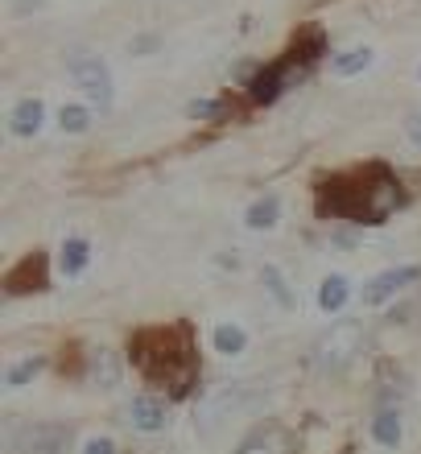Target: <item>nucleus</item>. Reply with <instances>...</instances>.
<instances>
[{"label":"nucleus","instance_id":"dca6fc26","mask_svg":"<svg viewBox=\"0 0 421 454\" xmlns=\"http://www.w3.org/2000/svg\"><path fill=\"white\" fill-rule=\"evenodd\" d=\"M285 91V67H269V71H261L248 83V96L256 99V104H273V99Z\"/></svg>","mask_w":421,"mask_h":454},{"label":"nucleus","instance_id":"9b49d317","mask_svg":"<svg viewBox=\"0 0 421 454\" xmlns=\"http://www.w3.org/2000/svg\"><path fill=\"white\" fill-rule=\"evenodd\" d=\"M372 438L376 446H385V450H397L405 442V421H401L397 409H380L372 418Z\"/></svg>","mask_w":421,"mask_h":454},{"label":"nucleus","instance_id":"4468645a","mask_svg":"<svg viewBox=\"0 0 421 454\" xmlns=\"http://www.w3.org/2000/svg\"><path fill=\"white\" fill-rule=\"evenodd\" d=\"M372 46H347L339 50L335 59H331V74H339V79H351V74H363L368 67H372Z\"/></svg>","mask_w":421,"mask_h":454},{"label":"nucleus","instance_id":"20e7f679","mask_svg":"<svg viewBox=\"0 0 421 454\" xmlns=\"http://www.w3.org/2000/svg\"><path fill=\"white\" fill-rule=\"evenodd\" d=\"M421 277L417 264H401V269H385V273H376L368 286L360 289V301L368 306V310H376V306H385V301H393L401 294V289H409L413 281Z\"/></svg>","mask_w":421,"mask_h":454},{"label":"nucleus","instance_id":"aec40b11","mask_svg":"<svg viewBox=\"0 0 421 454\" xmlns=\"http://www.w3.org/2000/svg\"><path fill=\"white\" fill-rule=\"evenodd\" d=\"M79 454H116V442H112L108 434H91V438H83Z\"/></svg>","mask_w":421,"mask_h":454},{"label":"nucleus","instance_id":"a211bd4d","mask_svg":"<svg viewBox=\"0 0 421 454\" xmlns=\"http://www.w3.org/2000/svg\"><path fill=\"white\" fill-rule=\"evenodd\" d=\"M261 286L273 294V301H277L281 310H293V306H298V298H293V289H289L285 273H281L277 264H265V269H261Z\"/></svg>","mask_w":421,"mask_h":454},{"label":"nucleus","instance_id":"f257e3e1","mask_svg":"<svg viewBox=\"0 0 421 454\" xmlns=\"http://www.w3.org/2000/svg\"><path fill=\"white\" fill-rule=\"evenodd\" d=\"M265 401H269V393L261 388V384H253V380L219 384L215 393L199 405V413H194V430L203 434V438H215L223 426H231L236 418H244V413L261 409Z\"/></svg>","mask_w":421,"mask_h":454},{"label":"nucleus","instance_id":"f03ea898","mask_svg":"<svg viewBox=\"0 0 421 454\" xmlns=\"http://www.w3.org/2000/svg\"><path fill=\"white\" fill-rule=\"evenodd\" d=\"M360 351H363V326L360 323H335L318 343H314V364H318V372L335 376V372L347 368Z\"/></svg>","mask_w":421,"mask_h":454},{"label":"nucleus","instance_id":"1a4fd4ad","mask_svg":"<svg viewBox=\"0 0 421 454\" xmlns=\"http://www.w3.org/2000/svg\"><path fill=\"white\" fill-rule=\"evenodd\" d=\"M87 264H91V244H87L83 236H66L58 248V273L66 277V281H74V277L87 273Z\"/></svg>","mask_w":421,"mask_h":454},{"label":"nucleus","instance_id":"412c9836","mask_svg":"<svg viewBox=\"0 0 421 454\" xmlns=\"http://www.w3.org/2000/svg\"><path fill=\"white\" fill-rule=\"evenodd\" d=\"M215 112H219L215 99H194L191 108H186V116H215Z\"/></svg>","mask_w":421,"mask_h":454},{"label":"nucleus","instance_id":"0eeeda50","mask_svg":"<svg viewBox=\"0 0 421 454\" xmlns=\"http://www.w3.org/2000/svg\"><path fill=\"white\" fill-rule=\"evenodd\" d=\"M42 129H46V104L37 96H25L21 104L9 112V132L25 141V137H37Z\"/></svg>","mask_w":421,"mask_h":454},{"label":"nucleus","instance_id":"f8f14e48","mask_svg":"<svg viewBox=\"0 0 421 454\" xmlns=\"http://www.w3.org/2000/svg\"><path fill=\"white\" fill-rule=\"evenodd\" d=\"M281 223V199L277 194H265V199H256L248 211H244V227L248 231H273Z\"/></svg>","mask_w":421,"mask_h":454},{"label":"nucleus","instance_id":"6e6552de","mask_svg":"<svg viewBox=\"0 0 421 454\" xmlns=\"http://www.w3.org/2000/svg\"><path fill=\"white\" fill-rule=\"evenodd\" d=\"M87 376H91L96 388L112 393V388L121 384V359H116V351H112V347H91V356H87Z\"/></svg>","mask_w":421,"mask_h":454},{"label":"nucleus","instance_id":"39448f33","mask_svg":"<svg viewBox=\"0 0 421 454\" xmlns=\"http://www.w3.org/2000/svg\"><path fill=\"white\" fill-rule=\"evenodd\" d=\"M17 450L21 454H66L71 450V430H66V426H54V421H46V426H25V430L17 434Z\"/></svg>","mask_w":421,"mask_h":454},{"label":"nucleus","instance_id":"9d476101","mask_svg":"<svg viewBox=\"0 0 421 454\" xmlns=\"http://www.w3.org/2000/svg\"><path fill=\"white\" fill-rule=\"evenodd\" d=\"M4 286H9V294H25V289H42L46 286V261L42 256H25L17 269H12L9 277H4Z\"/></svg>","mask_w":421,"mask_h":454},{"label":"nucleus","instance_id":"f3484780","mask_svg":"<svg viewBox=\"0 0 421 454\" xmlns=\"http://www.w3.org/2000/svg\"><path fill=\"white\" fill-rule=\"evenodd\" d=\"M42 368H46V359L42 356L17 359V364H9V372H4V388H9V393H21L25 384H34L37 376H42Z\"/></svg>","mask_w":421,"mask_h":454},{"label":"nucleus","instance_id":"2eb2a0df","mask_svg":"<svg viewBox=\"0 0 421 454\" xmlns=\"http://www.w3.org/2000/svg\"><path fill=\"white\" fill-rule=\"evenodd\" d=\"M351 298V281L343 273H331L323 277V286H318V310L323 314H339L343 306H347Z\"/></svg>","mask_w":421,"mask_h":454},{"label":"nucleus","instance_id":"7ed1b4c3","mask_svg":"<svg viewBox=\"0 0 421 454\" xmlns=\"http://www.w3.org/2000/svg\"><path fill=\"white\" fill-rule=\"evenodd\" d=\"M66 71H71V79H74V87L83 91L91 104H99V108H108L112 104V71H108V62L99 59V54H71L66 59Z\"/></svg>","mask_w":421,"mask_h":454},{"label":"nucleus","instance_id":"423d86ee","mask_svg":"<svg viewBox=\"0 0 421 454\" xmlns=\"http://www.w3.org/2000/svg\"><path fill=\"white\" fill-rule=\"evenodd\" d=\"M124 421H129L133 430H141V434H161L169 426V409H166V401H161V396L141 393V396H133V401H129Z\"/></svg>","mask_w":421,"mask_h":454},{"label":"nucleus","instance_id":"6ab92c4d","mask_svg":"<svg viewBox=\"0 0 421 454\" xmlns=\"http://www.w3.org/2000/svg\"><path fill=\"white\" fill-rule=\"evenodd\" d=\"M58 129L66 132V137H83V132L91 129V112H87L83 104H62L58 108Z\"/></svg>","mask_w":421,"mask_h":454},{"label":"nucleus","instance_id":"4be33fe9","mask_svg":"<svg viewBox=\"0 0 421 454\" xmlns=\"http://www.w3.org/2000/svg\"><path fill=\"white\" fill-rule=\"evenodd\" d=\"M405 137H409V141L421 149V112H417V116H409V120H405Z\"/></svg>","mask_w":421,"mask_h":454},{"label":"nucleus","instance_id":"ddd939ff","mask_svg":"<svg viewBox=\"0 0 421 454\" xmlns=\"http://www.w3.org/2000/svg\"><path fill=\"white\" fill-rule=\"evenodd\" d=\"M211 347H215L223 359H236L248 351V331H244L240 323H219L215 331H211Z\"/></svg>","mask_w":421,"mask_h":454}]
</instances>
